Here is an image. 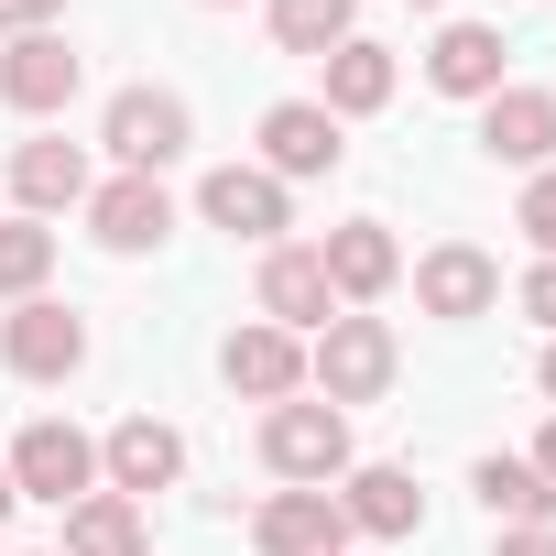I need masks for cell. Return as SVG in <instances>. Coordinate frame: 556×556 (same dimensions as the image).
<instances>
[{
  "label": "cell",
  "mask_w": 556,
  "mask_h": 556,
  "mask_svg": "<svg viewBox=\"0 0 556 556\" xmlns=\"http://www.w3.org/2000/svg\"><path fill=\"white\" fill-rule=\"evenodd\" d=\"M251 306H262V328H295V339H317V328L339 317V295H328V262H317L306 240H273V251H262V285H251Z\"/></svg>",
  "instance_id": "obj_8"
},
{
  "label": "cell",
  "mask_w": 556,
  "mask_h": 556,
  "mask_svg": "<svg viewBox=\"0 0 556 556\" xmlns=\"http://www.w3.org/2000/svg\"><path fill=\"white\" fill-rule=\"evenodd\" d=\"M393 371H404V350H393V328L382 317H361V306H339L317 339H306V382L350 415V404H382L393 393Z\"/></svg>",
  "instance_id": "obj_1"
},
{
  "label": "cell",
  "mask_w": 556,
  "mask_h": 556,
  "mask_svg": "<svg viewBox=\"0 0 556 556\" xmlns=\"http://www.w3.org/2000/svg\"><path fill=\"white\" fill-rule=\"evenodd\" d=\"M513 229H523V240L556 262V164H545V175H523V207H513Z\"/></svg>",
  "instance_id": "obj_25"
},
{
  "label": "cell",
  "mask_w": 556,
  "mask_h": 556,
  "mask_svg": "<svg viewBox=\"0 0 556 556\" xmlns=\"http://www.w3.org/2000/svg\"><path fill=\"white\" fill-rule=\"evenodd\" d=\"M12 502H23V491H12V469H0V523H12Z\"/></svg>",
  "instance_id": "obj_31"
},
{
  "label": "cell",
  "mask_w": 556,
  "mask_h": 556,
  "mask_svg": "<svg viewBox=\"0 0 556 556\" xmlns=\"http://www.w3.org/2000/svg\"><path fill=\"white\" fill-rule=\"evenodd\" d=\"M534 469H545V491H556V415H545V437H534Z\"/></svg>",
  "instance_id": "obj_29"
},
{
  "label": "cell",
  "mask_w": 556,
  "mask_h": 556,
  "mask_svg": "<svg viewBox=\"0 0 556 556\" xmlns=\"http://www.w3.org/2000/svg\"><path fill=\"white\" fill-rule=\"evenodd\" d=\"M207 12H229V0H207Z\"/></svg>",
  "instance_id": "obj_33"
},
{
  "label": "cell",
  "mask_w": 556,
  "mask_h": 556,
  "mask_svg": "<svg viewBox=\"0 0 556 556\" xmlns=\"http://www.w3.org/2000/svg\"><path fill=\"white\" fill-rule=\"evenodd\" d=\"M262 12H273V45L285 55H339L350 23H361V0H262Z\"/></svg>",
  "instance_id": "obj_23"
},
{
  "label": "cell",
  "mask_w": 556,
  "mask_h": 556,
  "mask_svg": "<svg viewBox=\"0 0 556 556\" xmlns=\"http://www.w3.org/2000/svg\"><path fill=\"white\" fill-rule=\"evenodd\" d=\"M480 153L545 175V164H556V88H491V99H480Z\"/></svg>",
  "instance_id": "obj_15"
},
{
  "label": "cell",
  "mask_w": 556,
  "mask_h": 556,
  "mask_svg": "<svg viewBox=\"0 0 556 556\" xmlns=\"http://www.w3.org/2000/svg\"><path fill=\"white\" fill-rule=\"evenodd\" d=\"M339 164H350V142H339V121H328L317 99H273V110H262V175H273V186L339 175Z\"/></svg>",
  "instance_id": "obj_14"
},
{
  "label": "cell",
  "mask_w": 556,
  "mask_h": 556,
  "mask_svg": "<svg viewBox=\"0 0 556 556\" xmlns=\"http://www.w3.org/2000/svg\"><path fill=\"white\" fill-rule=\"evenodd\" d=\"M262 469L273 480H295V491H328L350 480V415L339 404H262Z\"/></svg>",
  "instance_id": "obj_2"
},
{
  "label": "cell",
  "mask_w": 556,
  "mask_h": 556,
  "mask_svg": "<svg viewBox=\"0 0 556 556\" xmlns=\"http://www.w3.org/2000/svg\"><path fill=\"white\" fill-rule=\"evenodd\" d=\"M66 0H0V34H55Z\"/></svg>",
  "instance_id": "obj_27"
},
{
  "label": "cell",
  "mask_w": 556,
  "mask_h": 556,
  "mask_svg": "<svg viewBox=\"0 0 556 556\" xmlns=\"http://www.w3.org/2000/svg\"><path fill=\"white\" fill-rule=\"evenodd\" d=\"M88 240L121 251V262L164 251V240H175V197H164V175H110V186H88Z\"/></svg>",
  "instance_id": "obj_6"
},
{
  "label": "cell",
  "mask_w": 556,
  "mask_h": 556,
  "mask_svg": "<svg viewBox=\"0 0 556 556\" xmlns=\"http://www.w3.org/2000/svg\"><path fill=\"white\" fill-rule=\"evenodd\" d=\"M513 306H523V317L556 339V262H534V273H523V285H513Z\"/></svg>",
  "instance_id": "obj_26"
},
{
  "label": "cell",
  "mask_w": 556,
  "mask_h": 556,
  "mask_svg": "<svg viewBox=\"0 0 556 556\" xmlns=\"http://www.w3.org/2000/svg\"><path fill=\"white\" fill-rule=\"evenodd\" d=\"M415 306H426V317H447V328L491 317V306H502V262H491L480 240H437V251L415 262Z\"/></svg>",
  "instance_id": "obj_9"
},
{
  "label": "cell",
  "mask_w": 556,
  "mask_h": 556,
  "mask_svg": "<svg viewBox=\"0 0 556 556\" xmlns=\"http://www.w3.org/2000/svg\"><path fill=\"white\" fill-rule=\"evenodd\" d=\"M99 142H110L121 175H164V164L197 142V110H186L175 88H121V99L99 110Z\"/></svg>",
  "instance_id": "obj_4"
},
{
  "label": "cell",
  "mask_w": 556,
  "mask_h": 556,
  "mask_svg": "<svg viewBox=\"0 0 556 556\" xmlns=\"http://www.w3.org/2000/svg\"><path fill=\"white\" fill-rule=\"evenodd\" d=\"M45 273H55V229L45 218H0V306L45 295Z\"/></svg>",
  "instance_id": "obj_24"
},
{
  "label": "cell",
  "mask_w": 556,
  "mask_h": 556,
  "mask_svg": "<svg viewBox=\"0 0 556 556\" xmlns=\"http://www.w3.org/2000/svg\"><path fill=\"white\" fill-rule=\"evenodd\" d=\"M0 469H12V491H23V502L77 513V502L99 491V437H77L66 415H34V426L12 437V458H0Z\"/></svg>",
  "instance_id": "obj_3"
},
{
  "label": "cell",
  "mask_w": 556,
  "mask_h": 556,
  "mask_svg": "<svg viewBox=\"0 0 556 556\" xmlns=\"http://www.w3.org/2000/svg\"><path fill=\"white\" fill-rule=\"evenodd\" d=\"M469 491H480V513H491L502 534H513V523H556V491H545L534 458H502V447H491V458L469 469Z\"/></svg>",
  "instance_id": "obj_21"
},
{
  "label": "cell",
  "mask_w": 556,
  "mask_h": 556,
  "mask_svg": "<svg viewBox=\"0 0 556 556\" xmlns=\"http://www.w3.org/2000/svg\"><path fill=\"white\" fill-rule=\"evenodd\" d=\"M317 262H328V295H339V306H382V295L404 285V240H393L382 218H339V229L317 240Z\"/></svg>",
  "instance_id": "obj_10"
},
{
  "label": "cell",
  "mask_w": 556,
  "mask_h": 556,
  "mask_svg": "<svg viewBox=\"0 0 556 556\" xmlns=\"http://www.w3.org/2000/svg\"><path fill=\"white\" fill-rule=\"evenodd\" d=\"M404 12H447V0H404Z\"/></svg>",
  "instance_id": "obj_32"
},
{
  "label": "cell",
  "mask_w": 556,
  "mask_h": 556,
  "mask_svg": "<svg viewBox=\"0 0 556 556\" xmlns=\"http://www.w3.org/2000/svg\"><path fill=\"white\" fill-rule=\"evenodd\" d=\"M317 66H328V99H317L328 121H371V110H393V55H382V45H361V34H350V45H339V55H317Z\"/></svg>",
  "instance_id": "obj_20"
},
{
  "label": "cell",
  "mask_w": 556,
  "mask_h": 556,
  "mask_svg": "<svg viewBox=\"0 0 556 556\" xmlns=\"http://www.w3.org/2000/svg\"><path fill=\"white\" fill-rule=\"evenodd\" d=\"M534 382H545V404H556V339H545V371H534Z\"/></svg>",
  "instance_id": "obj_30"
},
{
  "label": "cell",
  "mask_w": 556,
  "mask_h": 556,
  "mask_svg": "<svg viewBox=\"0 0 556 556\" xmlns=\"http://www.w3.org/2000/svg\"><path fill=\"white\" fill-rule=\"evenodd\" d=\"M339 513H350V534H371V545H404V534L426 523V491H415V469H404V458H350V480H339Z\"/></svg>",
  "instance_id": "obj_13"
},
{
  "label": "cell",
  "mask_w": 556,
  "mask_h": 556,
  "mask_svg": "<svg viewBox=\"0 0 556 556\" xmlns=\"http://www.w3.org/2000/svg\"><path fill=\"white\" fill-rule=\"evenodd\" d=\"M66 556H153V534H142V502H121V491H88V502L66 513Z\"/></svg>",
  "instance_id": "obj_22"
},
{
  "label": "cell",
  "mask_w": 556,
  "mask_h": 556,
  "mask_svg": "<svg viewBox=\"0 0 556 556\" xmlns=\"http://www.w3.org/2000/svg\"><path fill=\"white\" fill-rule=\"evenodd\" d=\"M175 480H186V437H175L164 415H121V426L99 437V491L153 502V491H175Z\"/></svg>",
  "instance_id": "obj_7"
},
{
  "label": "cell",
  "mask_w": 556,
  "mask_h": 556,
  "mask_svg": "<svg viewBox=\"0 0 556 556\" xmlns=\"http://www.w3.org/2000/svg\"><path fill=\"white\" fill-rule=\"evenodd\" d=\"M88 142H66V131H34V142H12V197H23V218H55V207H88Z\"/></svg>",
  "instance_id": "obj_17"
},
{
  "label": "cell",
  "mask_w": 556,
  "mask_h": 556,
  "mask_svg": "<svg viewBox=\"0 0 556 556\" xmlns=\"http://www.w3.org/2000/svg\"><path fill=\"white\" fill-rule=\"evenodd\" d=\"M197 218H207V229H229V240H262V251H273V240L295 229V197L273 186L262 164H218V175L197 186Z\"/></svg>",
  "instance_id": "obj_12"
},
{
  "label": "cell",
  "mask_w": 556,
  "mask_h": 556,
  "mask_svg": "<svg viewBox=\"0 0 556 556\" xmlns=\"http://www.w3.org/2000/svg\"><path fill=\"white\" fill-rule=\"evenodd\" d=\"M502 556H556V523H513V534H502Z\"/></svg>",
  "instance_id": "obj_28"
},
{
  "label": "cell",
  "mask_w": 556,
  "mask_h": 556,
  "mask_svg": "<svg viewBox=\"0 0 556 556\" xmlns=\"http://www.w3.org/2000/svg\"><path fill=\"white\" fill-rule=\"evenodd\" d=\"M251 545L262 556H339L350 545V513H339V491H273L251 513Z\"/></svg>",
  "instance_id": "obj_18"
},
{
  "label": "cell",
  "mask_w": 556,
  "mask_h": 556,
  "mask_svg": "<svg viewBox=\"0 0 556 556\" xmlns=\"http://www.w3.org/2000/svg\"><path fill=\"white\" fill-rule=\"evenodd\" d=\"M502 66H513V45H502L491 23H447V34L426 45V88H437V99H491V88H513Z\"/></svg>",
  "instance_id": "obj_19"
},
{
  "label": "cell",
  "mask_w": 556,
  "mask_h": 556,
  "mask_svg": "<svg viewBox=\"0 0 556 556\" xmlns=\"http://www.w3.org/2000/svg\"><path fill=\"white\" fill-rule=\"evenodd\" d=\"M77 45L66 34H12V55H0V99H12L23 121H55L66 99H77Z\"/></svg>",
  "instance_id": "obj_16"
},
{
  "label": "cell",
  "mask_w": 556,
  "mask_h": 556,
  "mask_svg": "<svg viewBox=\"0 0 556 556\" xmlns=\"http://www.w3.org/2000/svg\"><path fill=\"white\" fill-rule=\"evenodd\" d=\"M218 382H229V393H251V404H295V393H306V339L251 317V328H229V339H218Z\"/></svg>",
  "instance_id": "obj_11"
},
{
  "label": "cell",
  "mask_w": 556,
  "mask_h": 556,
  "mask_svg": "<svg viewBox=\"0 0 556 556\" xmlns=\"http://www.w3.org/2000/svg\"><path fill=\"white\" fill-rule=\"evenodd\" d=\"M0 361H12L23 382H77L88 371V317H66L55 295H23L12 317H0Z\"/></svg>",
  "instance_id": "obj_5"
}]
</instances>
